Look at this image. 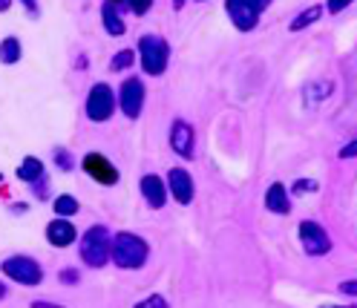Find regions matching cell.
<instances>
[{"label": "cell", "instance_id": "1", "mask_svg": "<svg viewBox=\"0 0 357 308\" xmlns=\"http://www.w3.org/2000/svg\"><path fill=\"white\" fill-rule=\"evenodd\" d=\"M109 259L116 262L121 271H139L150 259V245L147 239L132 233V231H119L113 233V245H109Z\"/></svg>", "mask_w": 357, "mask_h": 308}, {"label": "cell", "instance_id": "2", "mask_svg": "<svg viewBox=\"0 0 357 308\" xmlns=\"http://www.w3.org/2000/svg\"><path fill=\"white\" fill-rule=\"evenodd\" d=\"M139 67L144 75L150 78H159L167 72V63H170V43L162 38V35H155V32H147L139 38Z\"/></svg>", "mask_w": 357, "mask_h": 308}, {"label": "cell", "instance_id": "3", "mask_svg": "<svg viewBox=\"0 0 357 308\" xmlns=\"http://www.w3.org/2000/svg\"><path fill=\"white\" fill-rule=\"evenodd\" d=\"M109 245H113V233H109V228H104V225L86 228L84 236H81V245H78L81 262L86 268H104L109 262Z\"/></svg>", "mask_w": 357, "mask_h": 308}, {"label": "cell", "instance_id": "4", "mask_svg": "<svg viewBox=\"0 0 357 308\" xmlns=\"http://www.w3.org/2000/svg\"><path fill=\"white\" fill-rule=\"evenodd\" d=\"M116 109H119V95L113 93V86L98 81L89 86V93H86V101H84V116L93 121V124H104L116 116Z\"/></svg>", "mask_w": 357, "mask_h": 308}, {"label": "cell", "instance_id": "5", "mask_svg": "<svg viewBox=\"0 0 357 308\" xmlns=\"http://www.w3.org/2000/svg\"><path fill=\"white\" fill-rule=\"evenodd\" d=\"M0 271H3L6 279L17 282V285H26V288H35V285L43 282V268H40V262L26 256V254H12L6 256L3 262H0Z\"/></svg>", "mask_w": 357, "mask_h": 308}, {"label": "cell", "instance_id": "6", "mask_svg": "<svg viewBox=\"0 0 357 308\" xmlns=\"http://www.w3.org/2000/svg\"><path fill=\"white\" fill-rule=\"evenodd\" d=\"M274 0H225V12H228V20L234 24V29L254 32L262 12Z\"/></svg>", "mask_w": 357, "mask_h": 308}, {"label": "cell", "instance_id": "7", "mask_svg": "<svg viewBox=\"0 0 357 308\" xmlns=\"http://www.w3.org/2000/svg\"><path fill=\"white\" fill-rule=\"evenodd\" d=\"M116 95H119V109H121V113H124L130 121L142 118V113H144V98H147V90H144V81H142L139 75H130V78H124Z\"/></svg>", "mask_w": 357, "mask_h": 308}, {"label": "cell", "instance_id": "8", "mask_svg": "<svg viewBox=\"0 0 357 308\" xmlns=\"http://www.w3.org/2000/svg\"><path fill=\"white\" fill-rule=\"evenodd\" d=\"M81 170L93 179L96 185H101V187H116L119 182H121V173H119V167L109 162L104 153H98V150H93V153H84V159H81Z\"/></svg>", "mask_w": 357, "mask_h": 308}, {"label": "cell", "instance_id": "9", "mask_svg": "<svg viewBox=\"0 0 357 308\" xmlns=\"http://www.w3.org/2000/svg\"><path fill=\"white\" fill-rule=\"evenodd\" d=\"M297 236H300V245L308 256H326L331 251V236L326 233V228L314 219H303L300 228H297Z\"/></svg>", "mask_w": 357, "mask_h": 308}, {"label": "cell", "instance_id": "10", "mask_svg": "<svg viewBox=\"0 0 357 308\" xmlns=\"http://www.w3.org/2000/svg\"><path fill=\"white\" fill-rule=\"evenodd\" d=\"M167 141H170V150L176 153L178 159L193 162V156H196V130H193L190 121H185V118H173Z\"/></svg>", "mask_w": 357, "mask_h": 308}, {"label": "cell", "instance_id": "11", "mask_svg": "<svg viewBox=\"0 0 357 308\" xmlns=\"http://www.w3.org/2000/svg\"><path fill=\"white\" fill-rule=\"evenodd\" d=\"M167 190H170V199L178 202L182 208L193 205V196H196V182L188 167H173L167 173Z\"/></svg>", "mask_w": 357, "mask_h": 308}, {"label": "cell", "instance_id": "12", "mask_svg": "<svg viewBox=\"0 0 357 308\" xmlns=\"http://www.w3.org/2000/svg\"><path fill=\"white\" fill-rule=\"evenodd\" d=\"M139 190L144 196V202L153 208V210H162L170 199V190H167V179H162V176L155 173H144L142 182H139Z\"/></svg>", "mask_w": 357, "mask_h": 308}, {"label": "cell", "instance_id": "13", "mask_svg": "<svg viewBox=\"0 0 357 308\" xmlns=\"http://www.w3.org/2000/svg\"><path fill=\"white\" fill-rule=\"evenodd\" d=\"M75 239H78V231L70 222V216H55L47 225V242L52 248H70L75 245Z\"/></svg>", "mask_w": 357, "mask_h": 308}, {"label": "cell", "instance_id": "14", "mask_svg": "<svg viewBox=\"0 0 357 308\" xmlns=\"http://www.w3.org/2000/svg\"><path fill=\"white\" fill-rule=\"evenodd\" d=\"M265 208L277 216L291 213V190H288L282 182H271L265 190Z\"/></svg>", "mask_w": 357, "mask_h": 308}, {"label": "cell", "instance_id": "15", "mask_svg": "<svg viewBox=\"0 0 357 308\" xmlns=\"http://www.w3.org/2000/svg\"><path fill=\"white\" fill-rule=\"evenodd\" d=\"M101 26H104V32L109 38H121L127 32V24H124L119 6L109 3V0H104V3H101Z\"/></svg>", "mask_w": 357, "mask_h": 308}, {"label": "cell", "instance_id": "16", "mask_svg": "<svg viewBox=\"0 0 357 308\" xmlns=\"http://www.w3.org/2000/svg\"><path fill=\"white\" fill-rule=\"evenodd\" d=\"M15 176L24 185H32V182H38L40 176H47V164H43L38 156H24V162L17 164V170H15Z\"/></svg>", "mask_w": 357, "mask_h": 308}, {"label": "cell", "instance_id": "17", "mask_svg": "<svg viewBox=\"0 0 357 308\" xmlns=\"http://www.w3.org/2000/svg\"><path fill=\"white\" fill-rule=\"evenodd\" d=\"M20 61H24V43H20L17 35H6L0 40V63L3 67H15Z\"/></svg>", "mask_w": 357, "mask_h": 308}, {"label": "cell", "instance_id": "18", "mask_svg": "<svg viewBox=\"0 0 357 308\" xmlns=\"http://www.w3.org/2000/svg\"><path fill=\"white\" fill-rule=\"evenodd\" d=\"M323 15H326V6H323V3L305 6L300 15H294V20H291V24H288V29H291V32H303V29H308V26H314Z\"/></svg>", "mask_w": 357, "mask_h": 308}, {"label": "cell", "instance_id": "19", "mask_svg": "<svg viewBox=\"0 0 357 308\" xmlns=\"http://www.w3.org/2000/svg\"><path fill=\"white\" fill-rule=\"evenodd\" d=\"M52 210H55V216H75L78 210H81V202L75 199L73 193H61V196H55L52 199Z\"/></svg>", "mask_w": 357, "mask_h": 308}, {"label": "cell", "instance_id": "20", "mask_svg": "<svg viewBox=\"0 0 357 308\" xmlns=\"http://www.w3.org/2000/svg\"><path fill=\"white\" fill-rule=\"evenodd\" d=\"M132 63H139V52L119 49L113 55V61H109V72H127V70H132Z\"/></svg>", "mask_w": 357, "mask_h": 308}, {"label": "cell", "instance_id": "21", "mask_svg": "<svg viewBox=\"0 0 357 308\" xmlns=\"http://www.w3.org/2000/svg\"><path fill=\"white\" fill-rule=\"evenodd\" d=\"M52 164H55L61 173H73V170H75V159H73V153L66 150V147H55V150H52Z\"/></svg>", "mask_w": 357, "mask_h": 308}, {"label": "cell", "instance_id": "22", "mask_svg": "<svg viewBox=\"0 0 357 308\" xmlns=\"http://www.w3.org/2000/svg\"><path fill=\"white\" fill-rule=\"evenodd\" d=\"M317 190H320L317 179H297L291 185V196H305V193H317Z\"/></svg>", "mask_w": 357, "mask_h": 308}, {"label": "cell", "instance_id": "23", "mask_svg": "<svg viewBox=\"0 0 357 308\" xmlns=\"http://www.w3.org/2000/svg\"><path fill=\"white\" fill-rule=\"evenodd\" d=\"M29 190H32V196H35V199H47V196H50V176H40V179L38 182H32L29 185Z\"/></svg>", "mask_w": 357, "mask_h": 308}, {"label": "cell", "instance_id": "24", "mask_svg": "<svg viewBox=\"0 0 357 308\" xmlns=\"http://www.w3.org/2000/svg\"><path fill=\"white\" fill-rule=\"evenodd\" d=\"M153 3H155V0H124V6L132 12V15H147L150 9H153Z\"/></svg>", "mask_w": 357, "mask_h": 308}, {"label": "cell", "instance_id": "25", "mask_svg": "<svg viewBox=\"0 0 357 308\" xmlns=\"http://www.w3.org/2000/svg\"><path fill=\"white\" fill-rule=\"evenodd\" d=\"M337 159H343V162H349V159H357V139L346 141V144L337 150Z\"/></svg>", "mask_w": 357, "mask_h": 308}, {"label": "cell", "instance_id": "26", "mask_svg": "<svg viewBox=\"0 0 357 308\" xmlns=\"http://www.w3.org/2000/svg\"><path fill=\"white\" fill-rule=\"evenodd\" d=\"M354 3V0H326V12L328 15H340L343 9H349Z\"/></svg>", "mask_w": 357, "mask_h": 308}, {"label": "cell", "instance_id": "27", "mask_svg": "<svg viewBox=\"0 0 357 308\" xmlns=\"http://www.w3.org/2000/svg\"><path fill=\"white\" fill-rule=\"evenodd\" d=\"M58 279L66 282V285H78L81 274H78V268H61V271H58Z\"/></svg>", "mask_w": 357, "mask_h": 308}, {"label": "cell", "instance_id": "28", "mask_svg": "<svg viewBox=\"0 0 357 308\" xmlns=\"http://www.w3.org/2000/svg\"><path fill=\"white\" fill-rule=\"evenodd\" d=\"M337 291H340L343 297H357V279H343V282L337 285Z\"/></svg>", "mask_w": 357, "mask_h": 308}, {"label": "cell", "instance_id": "29", "mask_svg": "<svg viewBox=\"0 0 357 308\" xmlns=\"http://www.w3.org/2000/svg\"><path fill=\"white\" fill-rule=\"evenodd\" d=\"M139 305H142V308H165V305H167V300H165L162 294H153V297H147V300H142Z\"/></svg>", "mask_w": 357, "mask_h": 308}, {"label": "cell", "instance_id": "30", "mask_svg": "<svg viewBox=\"0 0 357 308\" xmlns=\"http://www.w3.org/2000/svg\"><path fill=\"white\" fill-rule=\"evenodd\" d=\"M17 3L26 9V15H29V17H38V15H40V6H38V0H17Z\"/></svg>", "mask_w": 357, "mask_h": 308}, {"label": "cell", "instance_id": "31", "mask_svg": "<svg viewBox=\"0 0 357 308\" xmlns=\"http://www.w3.org/2000/svg\"><path fill=\"white\" fill-rule=\"evenodd\" d=\"M6 210H9L12 216H24V213H29V205H26V202H12Z\"/></svg>", "mask_w": 357, "mask_h": 308}, {"label": "cell", "instance_id": "32", "mask_svg": "<svg viewBox=\"0 0 357 308\" xmlns=\"http://www.w3.org/2000/svg\"><path fill=\"white\" fill-rule=\"evenodd\" d=\"M75 70H89V58H86L84 52L75 58Z\"/></svg>", "mask_w": 357, "mask_h": 308}, {"label": "cell", "instance_id": "33", "mask_svg": "<svg viewBox=\"0 0 357 308\" xmlns=\"http://www.w3.org/2000/svg\"><path fill=\"white\" fill-rule=\"evenodd\" d=\"M12 3H15V0H0V15H6L12 9Z\"/></svg>", "mask_w": 357, "mask_h": 308}, {"label": "cell", "instance_id": "34", "mask_svg": "<svg viewBox=\"0 0 357 308\" xmlns=\"http://www.w3.org/2000/svg\"><path fill=\"white\" fill-rule=\"evenodd\" d=\"M6 297H9V285L0 282V300H6Z\"/></svg>", "mask_w": 357, "mask_h": 308}, {"label": "cell", "instance_id": "35", "mask_svg": "<svg viewBox=\"0 0 357 308\" xmlns=\"http://www.w3.org/2000/svg\"><path fill=\"white\" fill-rule=\"evenodd\" d=\"M170 3H173V9L178 12V9H185V3H188V0H170Z\"/></svg>", "mask_w": 357, "mask_h": 308}, {"label": "cell", "instance_id": "36", "mask_svg": "<svg viewBox=\"0 0 357 308\" xmlns=\"http://www.w3.org/2000/svg\"><path fill=\"white\" fill-rule=\"evenodd\" d=\"M109 3H116V6H124V0H109Z\"/></svg>", "mask_w": 357, "mask_h": 308}, {"label": "cell", "instance_id": "37", "mask_svg": "<svg viewBox=\"0 0 357 308\" xmlns=\"http://www.w3.org/2000/svg\"><path fill=\"white\" fill-rule=\"evenodd\" d=\"M0 182H3V173H0Z\"/></svg>", "mask_w": 357, "mask_h": 308}]
</instances>
